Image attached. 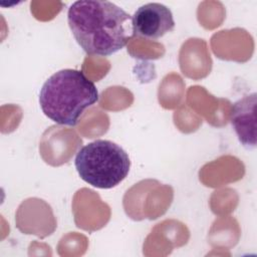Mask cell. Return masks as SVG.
Wrapping results in <instances>:
<instances>
[{"label":"cell","instance_id":"cell-1","mask_svg":"<svg viewBox=\"0 0 257 257\" xmlns=\"http://www.w3.org/2000/svg\"><path fill=\"white\" fill-rule=\"evenodd\" d=\"M67 22L78 45L90 55L114 54L135 36L133 16L110 1H75Z\"/></svg>","mask_w":257,"mask_h":257},{"label":"cell","instance_id":"cell-2","mask_svg":"<svg viewBox=\"0 0 257 257\" xmlns=\"http://www.w3.org/2000/svg\"><path fill=\"white\" fill-rule=\"evenodd\" d=\"M98 100L94 83L81 70L66 68L53 73L42 85L39 104L58 124L73 126L83 111Z\"/></svg>","mask_w":257,"mask_h":257},{"label":"cell","instance_id":"cell-3","mask_svg":"<svg viewBox=\"0 0 257 257\" xmlns=\"http://www.w3.org/2000/svg\"><path fill=\"white\" fill-rule=\"evenodd\" d=\"M75 169L85 183L98 189H111L128 175L131 161L115 143L96 140L83 146L76 154Z\"/></svg>","mask_w":257,"mask_h":257},{"label":"cell","instance_id":"cell-4","mask_svg":"<svg viewBox=\"0 0 257 257\" xmlns=\"http://www.w3.org/2000/svg\"><path fill=\"white\" fill-rule=\"evenodd\" d=\"M135 36L157 40L175 28L173 13L164 4L152 2L142 5L133 15Z\"/></svg>","mask_w":257,"mask_h":257},{"label":"cell","instance_id":"cell-5","mask_svg":"<svg viewBox=\"0 0 257 257\" xmlns=\"http://www.w3.org/2000/svg\"><path fill=\"white\" fill-rule=\"evenodd\" d=\"M256 93L245 95L236 101L231 110L230 121L240 141L246 149L256 147Z\"/></svg>","mask_w":257,"mask_h":257}]
</instances>
